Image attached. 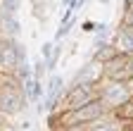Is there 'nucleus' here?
<instances>
[{
	"instance_id": "1",
	"label": "nucleus",
	"mask_w": 133,
	"mask_h": 131,
	"mask_svg": "<svg viewBox=\"0 0 133 131\" xmlns=\"http://www.w3.org/2000/svg\"><path fill=\"white\" fill-rule=\"evenodd\" d=\"M100 112H102V107H100L97 103H93V105H88V107L78 110V112H76V119H78V122H83V119H93V117H97Z\"/></svg>"
},
{
	"instance_id": "2",
	"label": "nucleus",
	"mask_w": 133,
	"mask_h": 131,
	"mask_svg": "<svg viewBox=\"0 0 133 131\" xmlns=\"http://www.w3.org/2000/svg\"><path fill=\"white\" fill-rule=\"evenodd\" d=\"M59 86H62V79L59 76H52V81H50V86H48V100H50V105H52L55 95L59 93Z\"/></svg>"
},
{
	"instance_id": "3",
	"label": "nucleus",
	"mask_w": 133,
	"mask_h": 131,
	"mask_svg": "<svg viewBox=\"0 0 133 131\" xmlns=\"http://www.w3.org/2000/svg\"><path fill=\"white\" fill-rule=\"evenodd\" d=\"M83 100H86V91H83V88H76L69 95V105H74V107H76V103H83Z\"/></svg>"
},
{
	"instance_id": "4",
	"label": "nucleus",
	"mask_w": 133,
	"mask_h": 131,
	"mask_svg": "<svg viewBox=\"0 0 133 131\" xmlns=\"http://www.w3.org/2000/svg\"><path fill=\"white\" fill-rule=\"evenodd\" d=\"M121 43H124L126 50H133V29H126L121 34Z\"/></svg>"
},
{
	"instance_id": "5",
	"label": "nucleus",
	"mask_w": 133,
	"mask_h": 131,
	"mask_svg": "<svg viewBox=\"0 0 133 131\" xmlns=\"http://www.w3.org/2000/svg\"><path fill=\"white\" fill-rule=\"evenodd\" d=\"M107 98H109V100H124V98H126V91L119 88V86H114V88L107 93Z\"/></svg>"
},
{
	"instance_id": "6",
	"label": "nucleus",
	"mask_w": 133,
	"mask_h": 131,
	"mask_svg": "<svg viewBox=\"0 0 133 131\" xmlns=\"http://www.w3.org/2000/svg\"><path fill=\"white\" fill-rule=\"evenodd\" d=\"M50 48H52V45H50V43H45V45H43V55L48 57V62H50Z\"/></svg>"
},
{
	"instance_id": "7",
	"label": "nucleus",
	"mask_w": 133,
	"mask_h": 131,
	"mask_svg": "<svg viewBox=\"0 0 133 131\" xmlns=\"http://www.w3.org/2000/svg\"><path fill=\"white\" fill-rule=\"evenodd\" d=\"M131 22H133V7H131Z\"/></svg>"
},
{
	"instance_id": "8",
	"label": "nucleus",
	"mask_w": 133,
	"mask_h": 131,
	"mask_svg": "<svg viewBox=\"0 0 133 131\" xmlns=\"http://www.w3.org/2000/svg\"><path fill=\"white\" fill-rule=\"evenodd\" d=\"M128 72H133V62H131V69H128Z\"/></svg>"
},
{
	"instance_id": "9",
	"label": "nucleus",
	"mask_w": 133,
	"mask_h": 131,
	"mask_svg": "<svg viewBox=\"0 0 133 131\" xmlns=\"http://www.w3.org/2000/svg\"><path fill=\"white\" fill-rule=\"evenodd\" d=\"M100 131H112V129H100Z\"/></svg>"
}]
</instances>
